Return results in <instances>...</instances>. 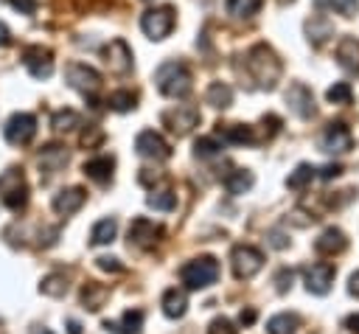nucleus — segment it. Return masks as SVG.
Here are the masks:
<instances>
[{
    "label": "nucleus",
    "mask_w": 359,
    "mask_h": 334,
    "mask_svg": "<svg viewBox=\"0 0 359 334\" xmlns=\"http://www.w3.org/2000/svg\"><path fill=\"white\" fill-rule=\"evenodd\" d=\"M185 309H188V295H185L182 289H168V292L163 295V314H165V317L177 320V317L185 314Z\"/></svg>",
    "instance_id": "obj_24"
},
{
    "label": "nucleus",
    "mask_w": 359,
    "mask_h": 334,
    "mask_svg": "<svg viewBox=\"0 0 359 334\" xmlns=\"http://www.w3.org/2000/svg\"><path fill=\"white\" fill-rule=\"evenodd\" d=\"M0 199L8 211H22L28 205V182L22 168H6L0 174Z\"/></svg>",
    "instance_id": "obj_4"
},
{
    "label": "nucleus",
    "mask_w": 359,
    "mask_h": 334,
    "mask_svg": "<svg viewBox=\"0 0 359 334\" xmlns=\"http://www.w3.org/2000/svg\"><path fill=\"white\" fill-rule=\"evenodd\" d=\"M3 135H6V140H8L11 146H25V143H31L34 135H36V118H34L31 112H14V115L6 121Z\"/></svg>",
    "instance_id": "obj_8"
},
{
    "label": "nucleus",
    "mask_w": 359,
    "mask_h": 334,
    "mask_svg": "<svg viewBox=\"0 0 359 334\" xmlns=\"http://www.w3.org/2000/svg\"><path fill=\"white\" fill-rule=\"evenodd\" d=\"M95 264H98V269H104V272H121V269H123V264H121L118 258H109V255L95 258Z\"/></svg>",
    "instance_id": "obj_41"
},
{
    "label": "nucleus",
    "mask_w": 359,
    "mask_h": 334,
    "mask_svg": "<svg viewBox=\"0 0 359 334\" xmlns=\"http://www.w3.org/2000/svg\"><path fill=\"white\" fill-rule=\"evenodd\" d=\"M244 67H247V76L252 79L255 87L275 90V84L280 79V59L275 56V51L269 45L250 48L247 51V59H244Z\"/></svg>",
    "instance_id": "obj_1"
},
{
    "label": "nucleus",
    "mask_w": 359,
    "mask_h": 334,
    "mask_svg": "<svg viewBox=\"0 0 359 334\" xmlns=\"http://www.w3.org/2000/svg\"><path fill=\"white\" fill-rule=\"evenodd\" d=\"M140 28H143V34L149 36V39H165L168 34H171V28H174V8L171 6H157V8H149V11H143V17H140Z\"/></svg>",
    "instance_id": "obj_6"
},
{
    "label": "nucleus",
    "mask_w": 359,
    "mask_h": 334,
    "mask_svg": "<svg viewBox=\"0 0 359 334\" xmlns=\"http://www.w3.org/2000/svg\"><path fill=\"white\" fill-rule=\"evenodd\" d=\"M219 132H222V138L227 140V143H252L255 140V132H252V126H247V123H230V126H219Z\"/></svg>",
    "instance_id": "obj_31"
},
{
    "label": "nucleus",
    "mask_w": 359,
    "mask_h": 334,
    "mask_svg": "<svg viewBox=\"0 0 359 334\" xmlns=\"http://www.w3.org/2000/svg\"><path fill=\"white\" fill-rule=\"evenodd\" d=\"M160 236H163V227L154 225V222L146 219V216H137V219H132V225H129V244H135V247H140V250L154 247Z\"/></svg>",
    "instance_id": "obj_12"
},
{
    "label": "nucleus",
    "mask_w": 359,
    "mask_h": 334,
    "mask_svg": "<svg viewBox=\"0 0 359 334\" xmlns=\"http://www.w3.org/2000/svg\"><path fill=\"white\" fill-rule=\"evenodd\" d=\"M306 34H309V42L311 45H323L328 36H334V25L328 22V17L314 14L311 20H306Z\"/></svg>",
    "instance_id": "obj_23"
},
{
    "label": "nucleus",
    "mask_w": 359,
    "mask_h": 334,
    "mask_svg": "<svg viewBox=\"0 0 359 334\" xmlns=\"http://www.w3.org/2000/svg\"><path fill=\"white\" fill-rule=\"evenodd\" d=\"M135 149L140 157H149V160H168L171 157V146L168 140L154 132V129H143L137 138H135Z\"/></svg>",
    "instance_id": "obj_9"
},
{
    "label": "nucleus",
    "mask_w": 359,
    "mask_h": 334,
    "mask_svg": "<svg viewBox=\"0 0 359 334\" xmlns=\"http://www.w3.org/2000/svg\"><path fill=\"white\" fill-rule=\"evenodd\" d=\"M115 233H118V222L115 219H101L90 230V244H95V247L109 244V241H115Z\"/></svg>",
    "instance_id": "obj_27"
},
{
    "label": "nucleus",
    "mask_w": 359,
    "mask_h": 334,
    "mask_svg": "<svg viewBox=\"0 0 359 334\" xmlns=\"http://www.w3.org/2000/svg\"><path fill=\"white\" fill-rule=\"evenodd\" d=\"M31 334H53V331H50V328H45V326H34V328H31Z\"/></svg>",
    "instance_id": "obj_52"
},
{
    "label": "nucleus",
    "mask_w": 359,
    "mask_h": 334,
    "mask_svg": "<svg viewBox=\"0 0 359 334\" xmlns=\"http://www.w3.org/2000/svg\"><path fill=\"white\" fill-rule=\"evenodd\" d=\"M261 6H264V0H224L227 14L236 17V20H250V17H255V14L261 11Z\"/></svg>",
    "instance_id": "obj_26"
},
{
    "label": "nucleus",
    "mask_w": 359,
    "mask_h": 334,
    "mask_svg": "<svg viewBox=\"0 0 359 334\" xmlns=\"http://www.w3.org/2000/svg\"><path fill=\"white\" fill-rule=\"evenodd\" d=\"M180 278L188 289H208L219 281V261L213 255H199V258L182 264Z\"/></svg>",
    "instance_id": "obj_3"
},
{
    "label": "nucleus",
    "mask_w": 359,
    "mask_h": 334,
    "mask_svg": "<svg viewBox=\"0 0 359 334\" xmlns=\"http://www.w3.org/2000/svg\"><path fill=\"white\" fill-rule=\"evenodd\" d=\"M252 182H255V177H252V171H247V168H236L233 174L224 177L227 194H244V191L252 188Z\"/></svg>",
    "instance_id": "obj_29"
},
{
    "label": "nucleus",
    "mask_w": 359,
    "mask_h": 334,
    "mask_svg": "<svg viewBox=\"0 0 359 334\" xmlns=\"http://www.w3.org/2000/svg\"><path fill=\"white\" fill-rule=\"evenodd\" d=\"M22 65L34 79H48L53 73V51L42 45H28L22 51Z\"/></svg>",
    "instance_id": "obj_10"
},
{
    "label": "nucleus",
    "mask_w": 359,
    "mask_h": 334,
    "mask_svg": "<svg viewBox=\"0 0 359 334\" xmlns=\"http://www.w3.org/2000/svg\"><path fill=\"white\" fill-rule=\"evenodd\" d=\"M154 84L165 98H185L191 93V73L182 62L168 59L154 70Z\"/></svg>",
    "instance_id": "obj_2"
},
{
    "label": "nucleus",
    "mask_w": 359,
    "mask_h": 334,
    "mask_svg": "<svg viewBox=\"0 0 359 334\" xmlns=\"http://www.w3.org/2000/svg\"><path fill=\"white\" fill-rule=\"evenodd\" d=\"M269 244L278 247V250H283V247H289V239H286L280 230H272V233H269Z\"/></svg>",
    "instance_id": "obj_46"
},
{
    "label": "nucleus",
    "mask_w": 359,
    "mask_h": 334,
    "mask_svg": "<svg viewBox=\"0 0 359 334\" xmlns=\"http://www.w3.org/2000/svg\"><path fill=\"white\" fill-rule=\"evenodd\" d=\"M8 42H11V31H8L6 22H0V48H6Z\"/></svg>",
    "instance_id": "obj_48"
},
{
    "label": "nucleus",
    "mask_w": 359,
    "mask_h": 334,
    "mask_svg": "<svg viewBox=\"0 0 359 334\" xmlns=\"http://www.w3.org/2000/svg\"><path fill=\"white\" fill-rule=\"evenodd\" d=\"M219 152H222V143L216 138H199L194 143V154L196 157H216Z\"/></svg>",
    "instance_id": "obj_38"
},
{
    "label": "nucleus",
    "mask_w": 359,
    "mask_h": 334,
    "mask_svg": "<svg viewBox=\"0 0 359 334\" xmlns=\"http://www.w3.org/2000/svg\"><path fill=\"white\" fill-rule=\"evenodd\" d=\"M104 62L112 73H129L132 70V51L123 39H112L107 48H104Z\"/></svg>",
    "instance_id": "obj_15"
},
{
    "label": "nucleus",
    "mask_w": 359,
    "mask_h": 334,
    "mask_svg": "<svg viewBox=\"0 0 359 334\" xmlns=\"http://www.w3.org/2000/svg\"><path fill=\"white\" fill-rule=\"evenodd\" d=\"M230 267H233V275L238 281H250L252 275L261 272L264 267V253L252 244H236L233 253H230Z\"/></svg>",
    "instance_id": "obj_5"
},
{
    "label": "nucleus",
    "mask_w": 359,
    "mask_h": 334,
    "mask_svg": "<svg viewBox=\"0 0 359 334\" xmlns=\"http://www.w3.org/2000/svg\"><path fill=\"white\" fill-rule=\"evenodd\" d=\"M314 177H317V168H314L311 163H300V166L286 177V185H289V188H306Z\"/></svg>",
    "instance_id": "obj_35"
},
{
    "label": "nucleus",
    "mask_w": 359,
    "mask_h": 334,
    "mask_svg": "<svg viewBox=\"0 0 359 334\" xmlns=\"http://www.w3.org/2000/svg\"><path fill=\"white\" fill-rule=\"evenodd\" d=\"M286 104H289V109L297 115V118H311L314 115V95H311V90L306 87V84H300V81H294L289 90H286Z\"/></svg>",
    "instance_id": "obj_14"
},
{
    "label": "nucleus",
    "mask_w": 359,
    "mask_h": 334,
    "mask_svg": "<svg viewBox=\"0 0 359 334\" xmlns=\"http://www.w3.org/2000/svg\"><path fill=\"white\" fill-rule=\"evenodd\" d=\"M65 79L73 90H79L84 95H95V90L101 87V73L90 65H81V62H70L65 67Z\"/></svg>",
    "instance_id": "obj_7"
},
{
    "label": "nucleus",
    "mask_w": 359,
    "mask_h": 334,
    "mask_svg": "<svg viewBox=\"0 0 359 334\" xmlns=\"http://www.w3.org/2000/svg\"><path fill=\"white\" fill-rule=\"evenodd\" d=\"M345 326H348V331H353V334H359V314H351V317L345 320Z\"/></svg>",
    "instance_id": "obj_50"
},
{
    "label": "nucleus",
    "mask_w": 359,
    "mask_h": 334,
    "mask_svg": "<svg viewBox=\"0 0 359 334\" xmlns=\"http://www.w3.org/2000/svg\"><path fill=\"white\" fill-rule=\"evenodd\" d=\"M314 3L320 8H331V11L342 14V17H353L356 8H359V0H314Z\"/></svg>",
    "instance_id": "obj_37"
},
{
    "label": "nucleus",
    "mask_w": 359,
    "mask_h": 334,
    "mask_svg": "<svg viewBox=\"0 0 359 334\" xmlns=\"http://www.w3.org/2000/svg\"><path fill=\"white\" fill-rule=\"evenodd\" d=\"M67 146H62V143H48L42 152H39V171H45V174H56L65 163H67Z\"/></svg>",
    "instance_id": "obj_19"
},
{
    "label": "nucleus",
    "mask_w": 359,
    "mask_h": 334,
    "mask_svg": "<svg viewBox=\"0 0 359 334\" xmlns=\"http://www.w3.org/2000/svg\"><path fill=\"white\" fill-rule=\"evenodd\" d=\"M107 104H109V109H115V112H129V109L137 107V95H135L132 90H115V93H109Z\"/></svg>",
    "instance_id": "obj_33"
},
{
    "label": "nucleus",
    "mask_w": 359,
    "mask_h": 334,
    "mask_svg": "<svg viewBox=\"0 0 359 334\" xmlns=\"http://www.w3.org/2000/svg\"><path fill=\"white\" fill-rule=\"evenodd\" d=\"M292 281H294V272H292V269H280V272H278V278H275V283H278V292H286V289H292Z\"/></svg>",
    "instance_id": "obj_43"
},
{
    "label": "nucleus",
    "mask_w": 359,
    "mask_h": 334,
    "mask_svg": "<svg viewBox=\"0 0 359 334\" xmlns=\"http://www.w3.org/2000/svg\"><path fill=\"white\" fill-rule=\"evenodd\" d=\"M205 101L210 107H216V109H227L233 104V90L227 84H222V81H213L208 87V93H205Z\"/></svg>",
    "instance_id": "obj_28"
},
{
    "label": "nucleus",
    "mask_w": 359,
    "mask_h": 334,
    "mask_svg": "<svg viewBox=\"0 0 359 334\" xmlns=\"http://www.w3.org/2000/svg\"><path fill=\"white\" fill-rule=\"evenodd\" d=\"M67 334H81V326L76 320H67Z\"/></svg>",
    "instance_id": "obj_51"
},
{
    "label": "nucleus",
    "mask_w": 359,
    "mask_h": 334,
    "mask_svg": "<svg viewBox=\"0 0 359 334\" xmlns=\"http://www.w3.org/2000/svg\"><path fill=\"white\" fill-rule=\"evenodd\" d=\"M238 320H241L244 326H250V323H255V309H247V312H241V314H238Z\"/></svg>",
    "instance_id": "obj_49"
},
{
    "label": "nucleus",
    "mask_w": 359,
    "mask_h": 334,
    "mask_svg": "<svg viewBox=\"0 0 359 334\" xmlns=\"http://www.w3.org/2000/svg\"><path fill=\"white\" fill-rule=\"evenodd\" d=\"M39 292L48 295V298H62L67 292V278L62 272H50L39 281Z\"/></svg>",
    "instance_id": "obj_32"
},
{
    "label": "nucleus",
    "mask_w": 359,
    "mask_h": 334,
    "mask_svg": "<svg viewBox=\"0 0 359 334\" xmlns=\"http://www.w3.org/2000/svg\"><path fill=\"white\" fill-rule=\"evenodd\" d=\"M348 292H351L353 298H359V269H356V272L348 278Z\"/></svg>",
    "instance_id": "obj_47"
},
{
    "label": "nucleus",
    "mask_w": 359,
    "mask_h": 334,
    "mask_svg": "<svg viewBox=\"0 0 359 334\" xmlns=\"http://www.w3.org/2000/svg\"><path fill=\"white\" fill-rule=\"evenodd\" d=\"M79 123H81V118H79L76 109H59V112H53V118H50L53 132H70V129H76Z\"/></svg>",
    "instance_id": "obj_34"
},
{
    "label": "nucleus",
    "mask_w": 359,
    "mask_h": 334,
    "mask_svg": "<svg viewBox=\"0 0 359 334\" xmlns=\"http://www.w3.org/2000/svg\"><path fill=\"white\" fill-rule=\"evenodd\" d=\"M337 65L348 73H359V42L353 36H342L337 42Z\"/></svg>",
    "instance_id": "obj_21"
},
{
    "label": "nucleus",
    "mask_w": 359,
    "mask_h": 334,
    "mask_svg": "<svg viewBox=\"0 0 359 334\" xmlns=\"http://www.w3.org/2000/svg\"><path fill=\"white\" fill-rule=\"evenodd\" d=\"M84 199H87L84 188H79V185L62 188V191L53 196V211H56L59 216H70V213H76V211L84 205Z\"/></svg>",
    "instance_id": "obj_17"
},
{
    "label": "nucleus",
    "mask_w": 359,
    "mask_h": 334,
    "mask_svg": "<svg viewBox=\"0 0 359 334\" xmlns=\"http://www.w3.org/2000/svg\"><path fill=\"white\" fill-rule=\"evenodd\" d=\"M146 205L154 208V211H174L177 196H174L171 191H151V194L146 196Z\"/></svg>",
    "instance_id": "obj_36"
},
{
    "label": "nucleus",
    "mask_w": 359,
    "mask_h": 334,
    "mask_svg": "<svg viewBox=\"0 0 359 334\" xmlns=\"http://www.w3.org/2000/svg\"><path fill=\"white\" fill-rule=\"evenodd\" d=\"M98 140H101V132H98L95 126H90V129L81 135V146H87V149H93Z\"/></svg>",
    "instance_id": "obj_44"
},
{
    "label": "nucleus",
    "mask_w": 359,
    "mask_h": 334,
    "mask_svg": "<svg viewBox=\"0 0 359 334\" xmlns=\"http://www.w3.org/2000/svg\"><path fill=\"white\" fill-rule=\"evenodd\" d=\"M107 298H109V289L101 286V283H93V281L84 283V289H81V303H84V309H90V312H98Z\"/></svg>",
    "instance_id": "obj_25"
},
{
    "label": "nucleus",
    "mask_w": 359,
    "mask_h": 334,
    "mask_svg": "<svg viewBox=\"0 0 359 334\" xmlns=\"http://www.w3.org/2000/svg\"><path fill=\"white\" fill-rule=\"evenodd\" d=\"M334 283V267L331 264H311L306 267V289L311 295H325Z\"/></svg>",
    "instance_id": "obj_16"
},
{
    "label": "nucleus",
    "mask_w": 359,
    "mask_h": 334,
    "mask_svg": "<svg viewBox=\"0 0 359 334\" xmlns=\"http://www.w3.org/2000/svg\"><path fill=\"white\" fill-rule=\"evenodd\" d=\"M339 174H342V166H337V163H328V166L320 168V177H323V180H334V177H339Z\"/></svg>",
    "instance_id": "obj_45"
},
{
    "label": "nucleus",
    "mask_w": 359,
    "mask_h": 334,
    "mask_svg": "<svg viewBox=\"0 0 359 334\" xmlns=\"http://www.w3.org/2000/svg\"><path fill=\"white\" fill-rule=\"evenodd\" d=\"M208 334H236V328H233V323H230L227 317H216V320L208 326Z\"/></svg>",
    "instance_id": "obj_40"
},
{
    "label": "nucleus",
    "mask_w": 359,
    "mask_h": 334,
    "mask_svg": "<svg viewBox=\"0 0 359 334\" xmlns=\"http://www.w3.org/2000/svg\"><path fill=\"white\" fill-rule=\"evenodd\" d=\"M104 328L109 334H137L143 328V312L140 309H126L121 320H104Z\"/></svg>",
    "instance_id": "obj_20"
},
{
    "label": "nucleus",
    "mask_w": 359,
    "mask_h": 334,
    "mask_svg": "<svg viewBox=\"0 0 359 334\" xmlns=\"http://www.w3.org/2000/svg\"><path fill=\"white\" fill-rule=\"evenodd\" d=\"M345 244H348V239H345V233H342L339 227H325V230L314 239V250H317L320 255H337V253L345 250Z\"/></svg>",
    "instance_id": "obj_18"
},
{
    "label": "nucleus",
    "mask_w": 359,
    "mask_h": 334,
    "mask_svg": "<svg viewBox=\"0 0 359 334\" xmlns=\"http://www.w3.org/2000/svg\"><path fill=\"white\" fill-rule=\"evenodd\" d=\"M163 123L168 126V132H174L177 138H182V135H188V132L199 123V109H196V107H185V104H180V107L163 112Z\"/></svg>",
    "instance_id": "obj_11"
},
{
    "label": "nucleus",
    "mask_w": 359,
    "mask_h": 334,
    "mask_svg": "<svg viewBox=\"0 0 359 334\" xmlns=\"http://www.w3.org/2000/svg\"><path fill=\"white\" fill-rule=\"evenodd\" d=\"M325 98H328L331 104H348V101H351V84H348V81H337L334 87H328Z\"/></svg>",
    "instance_id": "obj_39"
},
{
    "label": "nucleus",
    "mask_w": 359,
    "mask_h": 334,
    "mask_svg": "<svg viewBox=\"0 0 359 334\" xmlns=\"http://www.w3.org/2000/svg\"><path fill=\"white\" fill-rule=\"evenodd\" d=\"M8 6L20 14H28V17L36 14V0H8Z\"/></svg>",
    "instance_id": "obj_42"
},
{
    "label": "nucleus",
    "mask_w": 359,
    "mask_h": 334,
    "mask_svg": "<svg viewBox=\"0 0 359 334\" xmlns=\"http://www.w3.org/2000/svg\"><path fill=\"white\" fill-rule=\"evenodd\" d=\"M112 168H115V160H112V157H107V154H101V157L87 160L81 171H84V174H87L93 182L104 185V182H109V180H112Z\"/></svg>",
    "instance_id": "obj_22"
},
{
    "label": "nucleus",
    "mask_w": 359,
    "mask_h": 334,
    "mask_svg": "<svg viewBox=\"0 0 359 334\" xmlns=\"http://www.w3.org/2000/svg\"><path fill=\"white\" fill-rule=\"evenodd\" d=\"M146 3H149V0H146Z\"/></svg>",
    "instance_id": "obj_53"
},
{
    "label": "nucleus",
    "mask_w": 359,
    "mask_h": 334,
    "mask_svg": "<svg viewBox=\"0 0 359 334\" xmlns=\"http://www.w3.org/2000/svg\"><path fill=\"white\" fill-rule=\"evenodd\" d=\"M351 143H353V138L345 123H328L325 132L320 135V149L328 154H342L351 149Z\"/></svg>",
    "instance_id": "obj_13"
},
{
    "label": "nucleus",
    "mask_w": 359,
    "mask_h": 334,
    "mask_svg": "<svg viewBox=\"0 0 359 334\" xmlns=\"http://www.w3.org/2000/svg\"><path fill=\"white\" fill-rule=\"evenodd\" d=\"M297 314H275L266 320V334H294L297 331Z\"/></svg>",
    "instance_id": "obj_30"
}]
</instances>
